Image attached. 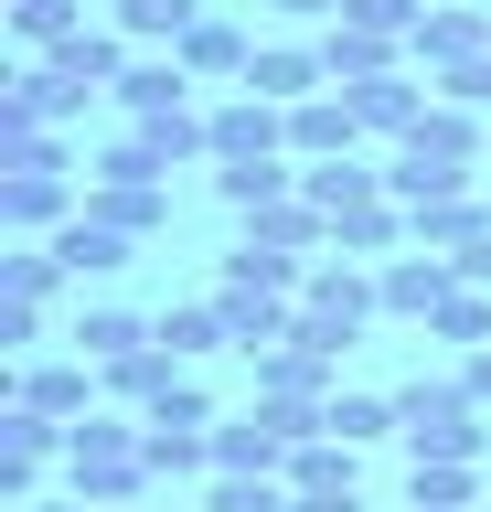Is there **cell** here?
<instances>
[{
    "instance_id": "6da1fadb",
    "label": "cell",
    "mask_w": 491,
    "mask_h": 512,
    "mask_svg": "<svg viewBox=\"0 0 491 512\" xmlns=\"http://www.w3.org/2000/svg\"><path fill=\"white\" fill-rule=\"evenodd\" d=\"M65 491H75V502H97V512H107V502H150V491H161L129 406H97V416H75V427H65Z\"/></svg>"
},
{
    "instance_id": "7a4b0ae2",
    "label": "cell",
    "mask_w": 491,
    "mask_h": 512,
    "mask_svg": "<svg viewBox=\"0 0 491 512\" xmlns=\"http://www.w3.org/2000/svg\"><path fill=\"white\" fill-rule=\"evenodd\" d=\"M470 171H481V118H470V107H427V118L395 139V160H385L395 203H427V192H481Z\"/></svg>"
},
{
    "instance_id": "3957f363",
    "label": "cell",
    "mask_w": 491,
    "mask_h": 512,
    "mask_svg": "<svg viewBox=\"0 0 491 512\" xmlns=\"http://www.w3.org/2000/svg\"><path fill=\"white\" fill-rule=\"evenodd\" d=\"M374 320H385V288H374V267H353V256H321V267L299 278V331H289V342L353 352Z\"/></svg>"
},
{
    "instance_id": "277c9868",
    "label": "cell",
    "mask_w": 491,
    "mask_h": 512,
    "mask_svg": "<svg viewBox=\"0 0 491 512\" xmlns=\"http://www.w3.org/2000/svg\"><path fill=\"white\" fill-rule=\"evenodd\" d=\"M395 438L417 448V459H481V406H470V384L459 374H417V384H395Z\"/></svg>"
},
{
    "instance_id": "5b68a950",
    "label": "cell",
    "mask_w": 491,
    "mask_h": 512,
    "mask_svg": "<svg viewBox=\"0 0 491 512\" xmlns=\"http://www.w3.org/2000/svg\"><path fill=\"white\" fill-rule=\"evenodd\" d=\"M0 395H11V406H33V416H54V427H75V416L107 406V374L86 363V352H65V363H22Z\"/></svg>"
},
{
    "instance_id": "8992f818",
    "label": "cell",
    "mask_w": 491,
    "mask_h": 512,
    "mask_svg": "<svg viewBox=\"0 0 491 512\" xmlns=\"http://www.w3.org/2000/svg\"><path fill=\"white\" fill-rule=\"evenodd\" d=\"M235 256H278V267H321V256H331V214L310 203V192H289V203H267V214H246Z\"/></svg>"
},
{
    "instance_id": "52a82bcc",
    "label": "cell",
    "mask_w": 491,
    "mask_h": 512,
    "mask_svg": "<svg viewBox=\"0 0 491 512\" xmlns=\"http://www.w3.org/2000/svg\"><path fill=\"white\" fill-rule=\"evenodd\" d=\"M54 459H65V427H54V416L0 406V502L22 512V502L43 491V470H54Z\"/></svg>"
},
{
    "instance_id": "ba28073f",
    "label": "cell",
    "mask_w": 491,
    "mask_h": 512,
    "mask_svg": "<svg viewBox=\"0 0 491 512\" xmlns=\"http://www.w3.org/2000/svg\"><path fill=\"white\" fill-rule=\"evenodd\" d=\"M214 310H225V342L235 352H267L299 331V288H257V278H214Z\"/></svg>"
},
{
    "instance_id": "9c48e42d",
    "label": "cell",
    "mask_w": 491,
    "mask_h": 512,
    "mask_svg": "<svg viewBox=\"0 0 491 512\" xmlns=\"http://www.w3.org/2000/svg\"><path fill=\"white\" fill-rule=\"evenodd\" d=\"M491 54V11L481 0H427V22L406 32V64H427V75H449V64Z\"/></svg>"
},
{
    "instance_id": "30bf717a",
    "label": "cell",
    "mask_w": 491,
    "mask_h": 512,
    "mask_svg": "<svg viewBox=\"0 0 491 512\" xmlns=\"http://www.w3.org/2000/svg\"><path fill=\"white\" fill-rule=\"evenodd\" d=\"M65 214H86L75 171H0V235H54Z\"/></svg>"
},
{
    "instance_id": "8fae6325",
    "label": "cell",
    "mask_w": 491,
    "mask_h": 512,
    "mask_svg": "<svg viewBox=\"0 0 491 512\" xmlns=\"http://www.w3.org/2000/svg\"><path fill=\"white\" fill-rule=\"evenodd\" d=\"M203 118H214V160H278L289 150V107H267V96H214V107H203Z\"/></svg>"
},
{
    "instance_id": "7c38bea8",
    "label": "cell",
    "mask_w": 491,
    "mask_h": 512,
    "mask_svg": "<svg viewBox=\"0 0 491 512\" xmlns=\"http://www.w3.org/2000/svg\"><path fill=\"white\" fill-rule=\"evenodd\" d=\"M246 363H257V395H299V406H331L342 395V352H321V342H267Z\"/></svg>"
},
{
    "instance_id": "4fadbf2b",
    "label": "cell",
    "mask_w": 491,
    "mask_h": 512,
    "mask_svg": "<svg viewBox=\"0 0 491 512\" xmlns=\"http://www.w3.org/2000/svg\"><path fill=\"white\" fill-rule=\"evenodd\" d=\"M374 288H385V320H417V331H427V310L459 288V267H449V256H427V246H406V256L374 267Z\"/></svg>"
},
{
    "instance_id": "5bb4252c",
    "label": "cell",
    "mask_w": 491,
    "mask_h": 512,
    "mask_svg": "<svg viewBox=\"0 0 491 512\" xmlns=\"http://www.w3.org/2000/svg\"><path fill=\"white\" fill-rule=\"evenodd\" d=\"M321 86H331L321 43H257V64H246V96H267V107H310Z\"/></svg>"
},
{
    "instance_id": "9a60e30c",
    "label": "cell",
    "mask_w": 491,
    "mask_h": 512,
    "mask_svg": "<svg viewBox=\"0 0 491 512\" xmlns=\"http://www.w3.org/2000/svg\"><path fill=\"white\" fill-rule=\"evenodd\" d=\"M342 96H353L363 139H406V128H417L427 107H438V86H417L406 64H395V75H363V86H342Z\"/></svg>"
},
{
    "instance_id": "2e32d148",
    "label": "cell",
    "mask_w": 491,
    "mask_h": 512,
    "mask_svg": "<svg viewBox=\"0 0 491 512\" xmlns=\"http://www.w3.org/2000/svg\"><path fill=\"white\" fill-rule=\"evenodd\" d=\"M363 150V118H353V96L321 86L310 107H289V160H353Z\"/></svg>"
},
{
    "instance_id": "e0dca14e",
    "label": "cell",
    "mask_w": 491,
    "mask_h": 512,
    "mask_svg": "<svg viewBox=\"0 0 491 512\" xmlns=\"http://www.w3.org/2000/svg\"><path fill=\"white\" fill-rule=\"evenodd\" d=\"M491 224V192H427V203H406V246L427 256H459L470 235Z\"/></svg>"
},
{
    "instance_id": "ac0fdd59",
    "label": "cell",
    "mask_w": 491,
    "mask_h": 512,
    "mask_svg": "<svg viewBox=\"0 0 491 512\" xmlns=\"http://www.w3.org/2000/svg\"><path fill=\"white\" fill-rule=\"evenodd\" d=\"M43 246L65 256V278L86 288V278H118V267L139 256V235H118V224H97V214H65L54 235H43Z\"/></svg>"
},
{
    "instance_id": "d6986e66",
    "label": "cell",
    "mask_w": 491,
    "mask_h": 512,
    "mask_svg": "<svg viewBox=\"0 0 491 512\" xmlns=\"http://www.w3.org/2000/svg\"><path fill=\"white\" fill-rule=\"evenodd\" d=\"M193 75H182V54H139L129 75H118V118L129 128H150V118H171V107H193Z\"/></svg>"
},
{
    "instance_id": "ffe728a7",
    "label": "cell",
    "mask_w": 491,
    "mask_h": 512,
    "mask_svg": "<svg viewBox=\"0 0 491 512\" xmlns=\"http://www.w3.org/2000/svg\"><path fill=\"white\" fill-rule=\"evenodd\" d=\"M246 64H257V43H246L225 11H203V22L182 32V75H193V86H246Z\"/></svg>"
},
{
    "instance_id": "44dd1931",
    "label": "cell",
    "mask_w": 491,
    "mask_h": 512,
    "mask_svg": "<svg viewBox=\"0 0 491 512\" xmlns=\"http://www.w3.org/2000/svg\"><path fill=\"white\" fill-rule=\"evenodd\" d=\"M321 64H331V86H363V75H395L406 43L374 32V22H321Z\"/></svg>"
},
{
    "instance_id": "7402d4cb",
    "label": "cell",
    "mask_w": 491,
    "mask_h": 512,
    "mask_svg": "<svg viewBox=\"0 0 491 512\" xmlns=\"http://www.w3.org/2000/svg\"><path fill=\"white\" fill-rule=\"evenodd\" d=\"M299 192H310L331 224L363 214V203H395V182H385V171H363V160H299Z\"/></svg>"
},
{
    "instance_id": "603a6c76",
    "label": "cell",
    "mask_w": 491,
    "mask_h": 512,
    "mask_svg": "<svg viewBox=\"0 0 491 512\" xmlns=\"http://www.w3.org/2000/svg\"><path fill=\"white\" fill-rule=\"evenodd\" d=\"M86 214H97V224H118V235H139V246H150V235L171 224V182H86Z\"/></svg>"
},
{
    "instance_id": "cb8c5ba5",
    "label": "cell",
    "mask_w": 491,
    "mask_h": 512,
    "mask_svg": "<svg viewBox=\"0 0 491 512\" xmlns=\"http://www.w3.org/2000/svg\"><path fill=\"white\" fill-rule=\"evenodd\" d=\"M65 342H75V352H86V363L107 374V363L150 352V320H139V310H118V299H97V310H75V331H65Z\"/></svg>"
},
{
    "instance_id": "d4e9b609",
    "label": "cell",
    "mask_w": 491,
    "mask_h": 512,
    "mask_svg": "<svg viewBox=\"0 0 491 512\" xmlns=\"http://www.w3.org/2000/svg\"><path fill=\"white\" fill-rule=\"evenodd\" d=\"M182 374H193V363H182V352H161V342H150V352H129V363H107V406L150 416V406H161V395H171V384H182Z\"/></svg>"
},
{
    "instance_id": "484cf974",
    "label": "cell",
    "mask_w": 491,
    "mask_h": 512,
    "mask_svg": "<svg viewBox=\"0 0 491 512\" xmlns=\"http://www.w3.org/2000/svg\"><path fill=\"white\" fill-rule=\"evenodd\" d=\"M214 192H225L235 214H267V203H289L299 192V160L278 150V160H214Z\"/></svg>"
},
{
    "instance_id": "4316f807",
    "label": "cell",
    "mask_w": 491,
    "mask_h": 512,
    "mask_svg": "<svg viewBox=\"0 0 491 512\" xmlns=\"http://www.w3.org/2000/svg\"><path fill=\"white\" fill-rule=\"evenodd\" d=\"M331 256H353V267L406 256V203H363V214H342V224H331Z\"/></svg>"
},
{
    "instance_id": "83f0119b",
    "label": "cell",
    "mask_w": 491,
    "mask_h": 512,
    "mask_svg": "<svg viewBox=\"0 0 491 512\" xmlns=\"http://www.w3.org/2000/svg\"><path fill=\"white\" fill-rule=\"evenodd\" d=\"M107 22L129 32L139 54H182V32L203 22V0H118V11H107Z\"/></svg>"
},
{
    "instance_id": "f1b7e54d",
    "label": "cell",
    "mask_w": 491,
    "mask_h": 512,
    "mask_svg": "<svg viewBox=\"0 0 491 512\" xmlns=\"http://www.w3.org/2000/svg\"><path fill=\"white\" fill-rule=\"evenodd\" d=\"M86 11H97V0H22V11H11V43H22V64L65 54L75 32H86Z\"/></svg>"
},
{
    "instance_id": "f546056e",
    "label": "cell",
    "mask_w": 491,
    "mask_h": 512,
    "mask_svg": "<svg viewBox=\"0 0 491 512\" xmlns=\"http://www.w3.org/2000/svg\"><path fill=\"white\" fill-rule=\"evenodd\" d=\"M150 342H161V352H182V363H203V352H235V342H225V310H214V299H171V310L150 320Z\"/></svg>"
},
{
    "instance_id": "4dcf8cb0",
    "label": "cell",
    "mask_w": 491,
    "mask_h": 512,
    "mask_svg": "<svg viewBox=\"0 0 491 512\" xmlns=\"http://www.w3.org/2000/svg\"><path fill=\"white\" fill-rule=\"evenodd\" d=\"M406 502H427V512H481V459H417V470H406Z\"/></svg>"
},
{
    "instance_id": "1f68e13d",
    "label": "cell",
    "mask_w": 491,
    "mask_h": 512,
    "mask_svg": "<svg viewBox=\"0 0 491 512\" xmlns=\"http://www.w3.org/2000/svg\"><path fill=\"white\" fill-rule=\"evenodd\" d=\"M289 491H299V502H310V491H363L353 438H299V448H289Z\"/></svg>"
},
{
    "instance_id": "d6a6232c",
    "label": "cell",
    "mask_w": 491,
    "mask_h": 512,
    "mask_svg": "<svg viewBox=\"0 0 491 512\" xmlns=\"http://www.w3.org/2000/svg\"><path fill=\"white\" fill-rule=\"evenodd\" d=\"M203 512H299V491L278 470H214L203 480Z\"/></svg>"
},
{
    "instance_id": "836d02e7",
    "label": "cell",
    "mask_w": 491,
    "mask_h": 512,
    "mask_svg": "<svg viewBox=\"0 0 491 512\" xmlns=\"http://www.w3.org/2000/svg\"><path fill=\"white\" fill-rule=\"evenodd\" d=\"M65 288V256L43 246V235H11L0 246V299H54Z\"/></svg>"
},
{
    "instance_id": "e575fe53",
    "label": "cell",
    "mask_w": 491,
    "mask_h": 512,
    "mask_svg": "<svg viewBox=\"0 0 491 512\" xmlns=\"http://www.w3.org/2000/svg\"><path fill=\"white\" fill-rule=\"evenodd\" d=\"M0 171H75V160H65V128L11 118V107H0Z\"/></svg>"
},
{
    "instance_id": "d590c367",
    "label": "cell",
    "mask_w": 491,
    "mask_h": 512,
    "mask_svg": "<svg viewBox=\"0 0 491 512\" xmlns=\"http://www.w3.org/2000/svg\"><path fill=\"white\" fill-rule=\"evenodd\" d=\"M427 342H449V352H481V342H491V288H449V299L427 310Z\"/></svg>"
},
{
    "instance_id": "8d00e7d4",
    "label": "cell",
    "mask_w": 491,
    "mask_h": 512,
    "mask_svg": "<svg viewBox=\"0 0 491 512\" xmlns=\"http://www.w3.org/2000/svg\"><path fill=\"white\" fill-rule=\"evenodd\" d=\"M139 139L161 150V171H193V160H214V118H203V107H171V118H150Z\"/></svg>"
},
{
    "instance_id": "74e56055",
    "label": "cell",
    "mask_w": 491,
    "mask_h": 512,
    "mask_svg": "<svg viewBox=\"0 0 491 512\" xmlns=\"http://www.w3.org/2000/svg\"><path fill=\"white\" fill-rule=\"evenodd\" d=\"M321 438H353V448L395 438V395H353V384H342V395L321 406Z\"/></svg>"
},
{
    "instance_id": "f35d334b",
    "label": "cell",
    "mask_w": 491,
    "mask_h": 512,
    "mask_svg": "<svg viewBox=\"0 0 491 512\" xmlns=\"http://www.w3.org/2000/svg\"><path fill=\"white\" fill-rule=\"evenodd\" d=\"M86 182H171V171H161V150H150L139 128H118V139L86 160Z\"/></svg>"
},
{
    "instance_id": "ab89813d",
    "label": "cell",
    "mask_w": 491,
    "mask_h": 512,
    "mask_svg": "<svg viewBox=\"0 0 491 512\" xmlns=\"http://www.w3.org/2000/svg\"><path fill=\"white\" fill-rule=\"evenodd\" d=\"M427 86H438V107H470V118H481V107H491V54L449 64V75H427Z\"/></svg>"
},
{
    "instance_id": "60d3db41",
    "label": "cell",
    "mask_w": 491,
    "mask_h": 512,
    "mask_svg": "<svg viewBox=\"0 0 491 512\" xmlns=\"http://www.w3.org/2000/svg\"><path fill=\"white\" fill-rule=\"evenodd\" d=\"M150 427H214V406H203V384L182 374V384L161 395V406H150Z\"/></svg>"
},
{
    "instance_id": "b9f144b4",
    "label": "cell",
    "mask_w": 491,
    "mask_h": 512,
    "mask_svg": "<svg viewBox=\"0 0 491 512\" xmlns=\"http://www.w3.org/2000/svg\"><path fill=\"white\" fill-rule=\"evenodd\" d=\"M43 342V299H0V352H33Z\"/></svg>"
},
{
    "instance_id": "7bdbcfd3",
    "label": "cell",
    "mask_w": 491,
    "mask_h": 512,
    "mask_svg": "<svg viewBox=\"0 0 491 512\" xmlns=\"http://www.w3.org/2000/svg\"><path fill=\"white\" fill-rule=\"evenodd\" d=\"M449 267H459V288H491V224H481V235H470V246L449 256Z\"/></svg>"
},
{
    "instance_id": "ee69618b",
    "label": "cell",
    "mask_w": 491,
    "mask_h": 512,
    "mask_svg": "<svg viewBox=\"0 0 491 512\" xmlns=\"http://www.w3.org/2000/svg\"><path fill=\"white\" fill-rule=\"evenodd\" d=\"M459 384H470V406L491 416V342H481V352H459Z\"/></svg>"
},
{
    "instance_id": "f6af8a7d",
    "label": "cell",
    "mask_w": 491,
    "mask_h": 512,
    "mask_svg": "<svg viewBox=\"0 0 491 512\" xmlns=\"http://www.w3.org/2000/svg\"><path fill=\"white\" fill-rule=\"evenodd\" d=\"M267 11H289V22H342V0H267Z\"/></svg>"
},
{
    "instance_id": "bcb514c9",
    "label": "cell",
    "mask_w": 491,
    "mask_h": 512,
    "mask_svg": "<svg viewBox=\"0 0 491 512\" xmlns=\"http://www.w3.org/2000/svg\"><path fill=\"white\" fill-rule=\"evenodd\" d=\"M299 512H363V491H310Z\"/></svg>"
},
{
    "instance_id": "7dc6e473",
    "label": "cell",
    "mask_w": 491,
    "mask_h": 512,
    "mask_svg": "<svg viewBox=\"0 0 491 512\" xmlns=\"http://www.w3.org/2000/svg\"><path fill=\"white\" fill-rule=\"evenodd\" d=\"M22 512H97V502H75V491H33Z\"/></svg>"
},
{
    "instance_id": "c3c4849f",
    "label": "cell",
    "mask_w": 491,
    "mask_h": 512,
    "mask_svg": "<svg viewBox=\"0 0 491 512\" xmlns=\"http://www.w3.org/2000/svg\"><path fill=\"white\" fill-rule=\"evenodd\" d=\"M107 512H150V502H107Z\"/></svg>"
},
{
    "instance_id": "681fc988",
    "label": "cell",
    "mask_w": 491,
    "mask_h": 512,
    "mask_svg": "<svg viewBox=\"0 0 491 512\" xmlns=\"http://www.w3.org/2000/svg\"><path fill=\"white\" fill-rule=\"evenodd\" d=\"M0 11H22V0H0Z\"/></svg>"
},
{
    "instance_id": "f907efd6",
    "label": "cell",
    "mask_w": 491,
    "mask_h": 512,
    "mask_svg": "<svg viewBox=\"0 0 491 512\" xmlns=\"http://www.w3.org/2000/svg\"><path fill=\"white\" fill-rule=\"evenodd\" d=\"M97 11H118V0H97Z\"/></svg>"
},
{
    "instance_id": "816d5d0a",
    "label": "cell",
    "mask_w": 491,
    "mask_h": 512,
    "mask_svg": "<svg viewBox=\"0 0 491 512\" xmlns=\"http://www.w3.org/2000/svg\"><path fill=\"white\" fill-rule=\"evenodd\" d=\"M406 512H427V502H406Z\"/></svg>"
},
{
    "instance_id": "f5cc1de1",
    "label": "cell",
    "mask_w": 491,
    "mask_h": 512,
    "mask_svg": "<svg viewBox=\"0 0 491 512\" xmlns=\"http://www.w3.org/2000/svg\"><path fill=\"white\" fill-rule=\"evenodd\" d=\"M481 192H491V182H481Z\"/></svg>"
}]
</instances>
